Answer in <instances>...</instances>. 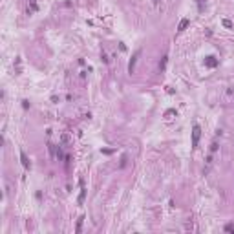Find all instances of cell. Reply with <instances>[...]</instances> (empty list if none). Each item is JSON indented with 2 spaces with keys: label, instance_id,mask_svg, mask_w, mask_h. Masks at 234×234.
Wrapping results in <instances>:
<instances>
[{
  "label": "cell",
  "instance_id": "9c48e42d",
  "mask_svg": "<svg viewBox=\"0 0 234 234\" xmlns=\"http://www.w3.org/2000/svg\"><path fill=\"white\" fill-rule=\"evenodd\" d=\"M223 26H225V28H232V22H230V20H223Z\"/></svg>",
  "mask_w": 234,
  "mask_h": 234
},
{
  "label": "cell",
  "instance_id": "7a4b0ae2",
  "mask_svg": "<svg viewBox=\"0 0 234 234\" xmlns=\"http://www.w3.org/2000/svg\"><path fill=\"white\" fill-rule=\"evenodd\" d=\"M139 55H141V49H137L136 53L132 55V59H130V62H128V73H134L136 71V64H137V59H139Z\"/></svg>",
  "mask_w": 234,
  "mask_h": 234
},
{
  "label": "cell",
  "instance_id": "5b68a950",
  "mask_svg": "<svg viewBox=\"0 0 234 234\" xmlns=\"http://www.w3.org/2000/svg\"><path fill=\"white\" fill-rule=\"evenodd\" d=\"M189 24H190V20H189V18H183V20L179 22V26H177V31H185V28H187Z\"/></svg>",
  "mask_w": 234,
  "mask_h": 234
},
{
  "label": "cell",
  "instance_id": "52a82bcc",
  "mask_svg": "<svg viewBox=\"0 0 234 234\" xmlns=\"http://www.w3.org/2000/svg\"><path fill=\"white\" fill-rule=\"evenodd\" d=\"M166 60H168V57L165 55L163 60H161V64H159V70H161V71H165V68H166Z\"/></svg>",
  "mask_w": 234,
  "mask_h": 234
},
{
  "label": "cell",
  "instance_id": "3957f363",
  "mask_svg": "<svg viewBox=\"0 0 234 234\" xmlns=\"http://www.w3.org/2000/svg\"><path fill=\"white\" fill-rule=\"evenodd\" d=\"M205 66H209V68H216V66H218L216 57H212V55H210V57H207V59H205Z\"/></svg>",
  "mask_w": 234,
  "mask_h": 234
},
{
  "label": "cell",
  "instance_id": "30bf717a",
  "mask_svg": "<svg viewBox=\"0 0 234 234\" xmlns=\"http://www.w3.org/2000/svg\"><path fill=\"white\" fill-rule=\"evenodd\" d=\"M216 150H218V144L212 143V146H210V152H216Z\"/></svg>",
  "mask_w": 234,
  "mask_h": 234
},
{
  "label": "cell",
  "instance_id": "4fadbf2b",
  "mask_svg": "<svg viewBox=\"0 0 234 234\" xmlns=\"http://www.w3.org/2000/svg\"><path fill=\"white\" fill-rule=\"evenodd\" d=\"M152 4L154 6H159V0H152Z\"/></svg>",
  "mask_w": 234,
  "mask_h": 234
},
{
  "label": "cell",
  "instance_id": "7c38bea8",
  "mask_svg": "<svg viewBox=\"0 0 234 234\" xmlns=\"http://www.w3.org/2000/svg\"><path fill=\"white\" fill-rule=\"evenodd\" d=\"M225 230H234V225H227V227H225Z\"/></svg>",
  "mask_w": 234,
  "mask_h": 234
},
{
  "label": "cell",
  "instance_id": "6da1fadb",
  "mask_svg": "<svg viewBox=\"0 0 234 234\" xmlns=\"http://www.w3.org/2000/svg\"><path fill=\"white\" fill-rule=\"evenodd\" d=\"M199 137H201V128H199V124H194V128H192V148H197Z\"/></svg>",
  "mask_w": 234,
  "mask_h": 234
},
{
  "label": "cell",
  "instance_id": "277c9868",
  "mask_svg": "<svg viewBox=\"0 0 234 234\" xmlns=\"http://www.w3.org/2000/svg\"><path fill=\"white\" fill-rule=\"evenodd\" d=\"M20 161H22V166H24V168H29V166H31V163H29L28 156L24 154V150H20Z\"/></svg>",
  "mask_w": 234,
  "mask_h": 234
},
{
  "label": "cell",
  "instance_id": "ba28073f",
  "mask_svg": "<svg viewBox=\"0 0 234 234\" xmlns=\"http://www.w3.org/2000/svg\"><path fill=\"white\" fill-rule=\"evenodd\" d=\"M82 219H84V218L81 216V218H79V221H77V232H81V229H82Z\"/></svg>",
  "mask_w": 234,
  "mask_h": 234
},
{
  "label": "cell",
  "instance_id": "8fae6325",
  "mask_svg": "<svg viewBox=\"0 0 234 234\" xmlns=\"http://www.w3.org/2000/svg\"><path fill=\"white\" fill-rule=\"evenodd\" d=\"M124 165H126V156L121 157V166H124Z\"/></svg>",
  "mask_w": 234,
  "mask_h": 234
},
{
  "label": "cell",
  "instance_id": "8992f818",
  "mask_svg": "<svg viewBox=\"0 0 234 234\" xmlns=\"http://www.w3.org/2000/svg\"><path fill=\"white\" fill-rule=\"evenodd\" d=\"M84 185V183H82V179H81V187ZM84 196H86V190H84V187H82L81 189V196H79V205H82V201H84Z\"/></svg>",
  "mask_w": 234,
  "mask_h": 234
}]
</instances>
